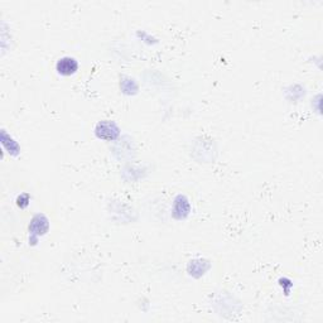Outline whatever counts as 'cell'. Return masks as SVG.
<instances>
[{"mask_svg":"<svg viewBox=\"0 0 323 323\" xmlns=\"http://www.w3.org/2000/svg\"><path fill=\"white\" fill-rule=\"evenodd\" d=\"M78 68V63L75 58L63 57L57 62V71L63 76H70L75 73Z\"/></svg>","mask_w":323,"mask_h":323,"instance_id":"6da1fadb","label":"cell"}]
</instances>
